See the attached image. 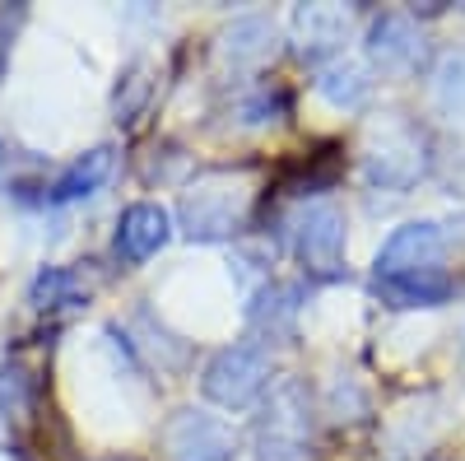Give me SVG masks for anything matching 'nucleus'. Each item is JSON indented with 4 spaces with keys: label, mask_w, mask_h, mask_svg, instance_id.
<instances>
[{
    "label": "nucleus",
    "mask_w": 465,
    "mask_h": 461,
    "mask_svg": "<svg viewBox=\"0 0 465 461\" xmlns=\"http://www.w3.org/2000/svg\"><path fill=\"white\" fill-rule=\"evenodd\" d=\"M15 15H19V10H0V28H5V24H10ZM5 43H10V37L0 33V75H5Z\"/></svg>",
    "instance_id": "nucleus-21"
},
{
    "label": "nucleus",
    "mask_w": 465,
    "mask_h": 461,
    "mask_svg": "<svg viewBox=\"0 0 465 461\" xmlns=\"http://www.w3.org/2000/svg\"><path fill=\"white\" fill-rule=\"evenodd\" d=\"M232 112H238V122H242V126L280 122V112H284V94H280V89H252V94H242L238 103H232Z\"/></svg>",
    "instance_id": "nucleus-18"
},
{
    "label": "nucleus",
    "mask_w": 465,
    "mask_h": 461,
    "mask_svg": "<svg viewBox=\"0 0 465 461\" xmlns=\"http://www.w3.org/2000/svg\"><path fill=\"white\" fill-rule=\"evenodd\" d=\"M275 52H280V28H275V19H265V15L232 19V24L219 33V43H214L219 65L232 70V75L261 70L265 61H275Z\"/></svg>",
    "instance_id": "nucleus-9"
},
{
    "label": "nucleus",
    "mask_w": 465,
    "mask_h": 461,
    "mask_svg": "<svg viewBox=\"0 0 465 461\" xmlns=\"http://www.w3.org/2000/svg\"><path fill=\"white\" fill-rule=\"evenodd\" d=\"M173 238V219L163 205H153V201H135L122 210V219H116V256L140 266L149 256H159Z\"/></svg>",
    "instance_id": "nucleus-10"
},
{
    "label": "nucleus",
    "mask_w": 465,
    "mask_h": 461,
    "mask_svg": "<svg viewBox=\"0 0 465 461\" xmlns=\"http://www.w3.org/2000/svg\"><path fill=\"white\" fill-rule=\"evenodd\" d=\"M377 298L386 307H442L456 294V276H372Z\"/></svg>",
    "instance_id": "nucleus-12"
},
{
    "label": "nucleus",
    "mask_w": 465,
    "mask_h": 461,
    "mask_svg": "<svg viewBox=\"0 0 465 461\" xmlns=\"http://www.w3.org/2000/svg\"><path fill=\"white\" fill-rule=\"evenodd\" d=\"M460 373H465V340H460Z\"/></svg>",
    "instance_id": "nucleus-23"
},
{
    "label": "nucleus",
    "mask_w": 465,
    "mask_h": 461,
    "mask_svg": "<svg viewBox=\"0 0 465 461\" xmlns=\"http://www.w3.org/2000/svg\"><path fill=\"white\" fill-rule=\"evenodd\" d=\"M433 103L447 122H460L465 126V47L460 52H447L433 70Z\"/></svg>",
    "instance_id": "nucleus-17"
},
{
    "label": "nucleus",
    "mask_w": 465,
    "mask_h": 461,
    "mask_svg": "<svg viewBox=\"0 0 465 461\" xmlns=\"http://www.w3.org/2000/svg\"><path fill=\"white\" fill-rule=\"evenodd\" d=\"M5 164H10V149H5V140H0V177H5Z\"/></svg>",
    "instance_id": "nucleus-22"
},
{
    "label": "nucleus",
    "mask_w": 465,
    "mask_h": 461,
    "mask_svg": "<svg viewBox=\"0 0 465 461\" xmlns=\"http://www.w3.org/2000/svg\"><path fill=\"white\" fill-rule=\"evenodd\" d=\"M451 252H456L451 224L414 219V224H401L396 234L381 243V252L372 261V276H442Z\"/></svg>",
    "instance_id": "nucleus-5"
},
{
    "label": "nucleus",
    "mask_w": 465,
    "mask_h": 461,
    "mask_svg": "<svg viewBox=\"0 0 465 461\" xmlns=\"http://www.w3.org/2000/svg\"><path fill=\"white\" fill-rule=\"evenodd\" d=\"M307 447H312V396L298 377H280L256 419V461H307Z\"/></svg>",
    "instance_id": "nucleus-3"
},
{
    "label": "nucleus",
    "mask_w": 465,
    "mask_h": 461,
    "mask_svg": "<svg viewBox=\"0 0 465 461\" xmlns=\"http://www.w3.org/2000/svg\"><path fill=\"white\" fill-rule=\"evenodd\" d=\"M298 322V289L293 285H265L252 303V326L270 340H289Z\"/></svg>",
    "instance_id": "nucleus-15"
},
{
    "label": "nucleus",
    "mask_w": 465,
    "mask_h": 461,
    "mask_svg": "<svg viewBox=\"0 0 465 461\" xmlns=\"http://www.w3.org/2000/svg\"><path fill=\"white\" fill-rule=\"evenodd\" d=\"M368 61L381 80H410V75H419L423 61H429V43H423V33L410 15L386 10L368 28Z\"/></svg>",
    "instance_id": "nucleus-6"
},
{
    "label": "nucleus",
    "mask_w": 465,
    "mask_h": 461,
    "mask_svg": "<svg viewBox=\"0 0 465 461\" xmlns=\"http://www.w3.org/2000/svg\"><path fill=\"white\" fill-rule=\"evenodd\" d=\"M317 94H322L331 107H340V112H354V107H363L368 94H372V70L359 65V61H331V65L317 75Z\"/></svg>",
    "instance_id": "nucleus-14"
},
{
    "label": "nucleus",
    "mask_w": 465,
    "mask_h": 461,
    "mask_svg": "<svg viewBox=\"0 0 465 461\" xmlns=\"http://www.w3.org/2000/svg\"><path fill=\"white\" fill-rule=\"evenodd\" d=\"M112 149L107 145H98V149H89V154H80L52 186H47V205H70V201H84V196H94V191H103V182L112 177Z\"/></svg>",
    "instance_id": "nucleus-13"
},
{
    "label": "nucleus",
    "mask_w": 465,
    "mask_h": 461,
    "mask_svg": "<svg viewBox=\"0 0 465 461\" xmlns=\"http://www.w3.org/2000/svg\"><path fill=\"white\" fill-rule=\"evenodd\" d=\"M28 401H33V377H28V368H24L19 359L0 364V410H5V415H24Z\"/></svg>",
    "instance_id": "nucleus-19"
},
{
    "label": "nucleus",
    "mask_w": 465,
    "mask_h": 461,
    "mask_svg": "<svg viewBox=\"0 0 465 461\" xmlns=\"http://www.w3.org/2000/svg\"><path fill=\"white\" fill-rule=\"evenodd\" d=\"M163 452L168 461H232L238 456V434L219 415L177 410L163 425Z\"/></svg>",
    "instance_id": "nucleus-8"
},
{
    "label": "nucleus",
    "mask_w": 465,
    "mask_h": 461,
    "mask_svg": "<svg viewBox=\"0 0 465 461\" xmlns=\"http://www.w3.org/2000/svg\"><path fill=\"white\" fill-rule=\"evenodd\" d=\"M354 33V10L344 5H298L293 10V43L302 56H331Z\"/></svg>",
    "instance_id": "nucleus-11"
},
{
    "label": "nucleus",
    "mask_w": 465,
    "mask_h": 461,
    "mask_svg": "<svg viewBox=\"0 0 465 461\" xmlns=\"http://www.w3.org/2000/svg\"><path fill=\"white\" fill-rule=\"evenodd\" d=\"M252 196H256V191H252L247 173H232V168L201 173L196 182L186 186V196L177 205L182 234L191 243H223V238H232L247 224Z\"/></svg>",
    "instance_id": "nucleus-1"
},
{
    "label": "nucleus",
    "mask_w": 465,
    "mask_h": 461,
    "mask_svg": "<svg viewBox=\"0 0 465 461\" xmlns=\"http://www.w3.org/2000/svg\"><path fill=\"white\" fill-rule=\"evenodd\" d=\"M270 387V355L252 340L223 345V350L205 364L201 373V392L205 401L223 406V410H247L252 401H261Z\"/></svg>",
    "instance_id": "nucleus-4"
},
{
    "label": "nucleus",
    "mask_w": 465,
    "mask_h": 461,
    "mask_svg": "<svg viewBox=\"0 0 465 461\" xmlns=\"http://www.w3.org/2000/svg\"><path fill=\"white\" fill-rule=\"evenodd\" d=\"M429 173V140L423 131L401 117V112H381L363 131V182L377 191H410Z\"/></svg>",
    "instance_id": "nucleus-2"
},
{
    "label": "nucleus",
    "mask_w": 465,
    "mask_h": 461,
    "mask_svg": "<svg viewBox=\"0 0 465 461\" xmlns=\"http://www.w3.org/2000/svg\"><path fill=\"white\" fill-rule=\"evenodd\" d=\"M344 238H349V224L335 201L307 205L298 219V261L307 266V276L340 280L344 276Z\"/></svg>",
    "instance_id": "nucleus-7"
},
{
    "label": "nucleus",
    "mask_w": 465,
    "mask_h": 461,
    "mask_svg": "<svg viewBox=\"0 0 465 461\" xmlns=\"http://www.w3.org/2000/svg\"><path fill=\"white\" fill-rule=\"evenodd\" d=\"M144 94H149V80H144V65H131V75H126V98H116V103H112V112H116V122H131Z\"/></svg>",
    "instance_id": "nucleus-20"
},
{
    "label": "nucleus",
    "mask_w": 465,
    "mask_h": 461,
    "mask_svg": "<svg viewBox=\"0 0 465 461\" xmlns=\"http://www.w3.org/2000/svg\"><path fill=\"white\" fill-rule=\"evenodd\" d=\"M89 298V280L70 266H43L28 289V303L37 313H52V307H70V303H84Z\"/></svg>",
    "instance_id": "nucleus-16"
}]
</instances>
